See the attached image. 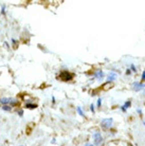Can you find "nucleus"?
<instances>
[{
	"label": "nucleus",
	"instance_id": "obj_1",
	"mask_svg": "<svg viewBox=\"0 0 145 146\" xmlns=\"http://www.w3.org/2000/svg\"><path fill=\"white\" fill-rule=\"evenodd\" d=\"M93 141H94V144L95 145H100L103 141V138H102V135L100 132H95L94 135H93Z\"/></svg>",
	"mask_w": 145,
	"mask_h": 146
},
{
	"label": "nucleus",
	"instance_id": "obj_2",
	"mask_svg": "<svg viewBox=\"0 0 145 146\" xmlns=\"http://www.w3.org/2000/svg\"><path fill=\"white\" fill-rule=\"evenodd\" d=\"M112 125V120L111 119H104L102 121V127L104 128H109Z\"/></svg>",
	"mask_w": 145,
	"mask_h": 146
},
{
	"label": "nucleus",
	"instance_id": "obj_3",
	"mask_svg": "<svg viewBox=\"0 0 145 146\" xmlns=\"http://www.w3.org/2000/svg\"><path fill=\"white\" fill-rule=\"evenodd\" d=\"M61 78L64 80H72V75H71L69 72H67V71H64V72H62V74H61Z\"/></svg>",
	"mask_w": 145,
	"mask_h": 146
},
{
	"label": "nucleus",
	"instance_id": "obj_4",
	"mask_svg": "<svg viewBox=\"0 0 145 146\" xmlns=\"http://www.w3.org/2000/svg\"><path fill=\"white\" fill-rule=\"evenodd\" d=\"M15 101L11 98H2V99H0V103L1 104H10V103H14Z\"/></svg>",
	"mask_w": 145,
	"mask_h": 146
},
{
	"label": "nucleus",
	"instance_id": "obj_5",
	"mask_svg": "<svg viewBox=\"0 0 145 146\" xmlns=\"http://www.w3.org/2000/svg\"><path fill=\"white\" fill-rule=\"evenodd\" d=\"M132 86H134V90H137V91H138V90H140L141 88L144 87V85L142 84V83H134V84L132 85Z\"/></svg>",
	"mask_w": 145,
	"mask_h": 146
},
{
	"label": "nucleus",
	"instance_id": "obj_6",
	"mask_svg": "<svg viewBox=\"0 0 145 146\" xmlns=\"http://www.w3.org/2000/svg\"><path fill=\"white\" fill-rule=\"evenodd\" d=\"M94 75H95L96 77H100V78H101V77L103 76V72H102V71H98V72L95 73Z\"/></svg>",
	"mask_w": 145,
	"mask_h": 146
},
{
	"label": "nucleus",
	"instance_id": "obj_7",
	"mask_svg": "<svg viewBox=\"0 0 145 146\" xmlns=\"http://www.w3.org/2000/svg\"><path fill=\"white\" fill-rule=\"evenodd\" d=\"M130 101H128V102H126L125 103V105H124V107H123V110H125V108H128V107L130 106Z\"/></svg>",
	"mask_w": 145,
	"mask_h": 146
},
{
	"label": "nucleus",
	"instance_id": "obj_8",
	"mask_svg": "<svg viewBox=\"0 0 145 146\" xmlns=\"http://www.w3.org/2000/svg\"><path fill=\"white\" fill-rule=\"evenodd\" d=\"M25 107H27V108H36L37 105H35V104H34V105H33V104H28V105H25Z\"/></svg>",
	"mask_w": 145,
	"mask_h": 146
},
{
	"label": "nucleus",
	"instance_id": "obj_9",
	"mask_svg": "<svg viewBox=\"0 0 145 146\" xmlns=\"http://www.w3.org/2000/svg\"><path fill=\"white\" fill-rule=\"evenodd\" d=\"M114 77H116V74H114V73H111V75L109 74L108 80H113V78H114Z\"/></svg>",
	"mask_w": 145,
	"mask_h": 146
},
{
	"label": "nucleus",
	"instance_id": "obj_10",
	"mask_svg": "<svg viewBox=\"0 0 145 146\" xmlns=\"http://www.w3.org/2000/svg\"><path fill=\"white\" fill-rule=\"evenodd\" d=\"M2 108H3L4 110H7V111H10V110H11V107H10V106H7V105H4V106L2 107Z\"/></svg>",
	"mask_w": 145,
	"mask_h": 146
},
{
	"label": "nucleus",
	"instance_id": "obj_11",
	"mask_svg": "<svg viewBox=\"0 0 145 146\" xmlns=\"http://www.w3.org/2000/svg\"><path fill=\"white\" fill-rule=\"evenodd\" d=\"M77 111H78V113H80V115L83 117V115H84V113H83V111H82V108H80V107H77Z\"/></svg>",
	"mask_w": 145,
	"mask_h": 146
},
{
	"label": "nucleus",
	"instance_id": "obj_12",
	"mask_svg": "<svg viewBox=\"0 0 145 146\" xmlns=\"http://www.w3.org/2000/svg\"><path fill=\"white\" fill-rule=\"evenodd\" d=\"M90 109H91V111H93V112H94V106H93V104L90 106Z\"/></svg>",
	"mask_w": 145,
	"mask_h": 146
},
{
	"label": "nucleus",
	"instance_id": "obj_13",
	"mask_svg": "<svg viewBox=\"0 0 145 146\" xmlns=\"http://www.w3.org/2000/svg\"><path fill=\"white\" fill-rule=\"evenodd\" d=\"M98 107L101 106V99H98Z\"/></svg>",
	"mask_w": 145,
	"mask_h": 146
},
{
	"label": "nucleus",
	"instance_id": "obj_14",
	"mask_svg": "<svg viewBox=\"0 0 145 146\" xmlns=\"http://www.w3.org/2000/svg\"><path fill=\"white\" fill-rule=\"evenodd\" d=\"M142 80H145V71L143 72V74H142Z\"/></svg>",
	"mask_w": 145,
	"mask_h": 146
},
{
	"label": "nucleus",
	"instance_id": "obj_15",
	"mask_svg": "<svg viewBox=\"0 0 145 146\" xmlns=\"http://www.w3.org/2000/svg\"><path fill=\"white\" fill-rule=\"evenodd\" d=\"M126 74H130V70H127V71H126Z\"/></svg>",
	"mask_w": 145,
	"mask_h": 146
},
{
	"label": "nucleus",
	"instance_id": "obj_16",
	"mask_svg": "<svg viewBox=\"0 0 145 146\" xmlns=\"http://www.w3.org/2000/svg\"><path fill=\"white\" fill-rule=\"evenodd\" d=\"M131 69L134 70V71H136V69H134V65H132V66H131Z\"/></svg>",
	"mask_w": 145,
	"mask_h": 146
},
{
	"label": "nucleus",
	"instance_id": "obj_17",
	"mask_svg": "<svg viewBox=\"0 0 145 146\" xmlns=\"http://www.w3.org/2000/svg\"><path fill=\"white\" fill-rule=\"evenodd\" d=\"M85 146H93V145H92V144H86Z\"/></svg>",
	"mask_w": 145,
	"mask_h": 146
},
{
	"label": "nucleus",
	"instance_id": "obj_18",
	"mask_svg": "<svg viewBox=\"0 0 145 146\" xmlns=\"http://www.w3.org/2000/svg\"><path fill=\"white\" fill-rule=\"evenodd\" d=\"M144 92H145V90H144Z\"/></svg>",
	"mask_w": 145,
	"mask_h": 146
}]
</instances>
